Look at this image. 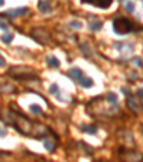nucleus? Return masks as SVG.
<instances>
[{"label": "nucleus", "mask_w": 143, "mask_h": 162, "mask_svg": "<svg viewBox=\"0 0 143 162\" xmlns=\"http://www.w3.org/2000/svg\"><path fill=\"white\" fill-rule=\"evenodd\" d=\"M4 65H6V60H4V59H3V56L0 55V66H4Z\"/></svg>", "instance_id": "393cba45"}, {"label": "nucleus", "mask_w": 143, "mask_h": 162, "mask_svg": "<svg viewBox=\"0 0 143 162\" xmlns=\"http://www.w3.org/2000/svg\"><path fill=\"white\" fill-rule=\"evenodd\" d=\"M0 92H3V93H12V92H14V87L10 86V85H0Z\"/></svg>", "instance_id": "dca6fc26"}, {"label": "nucleus", "mask_w": 143, "mask_h": 162, "mask_svg": "<svg viewBox=\"0 0 143 162\" xmlns=\"http://www.w3.org/2000/svg\"><path fill=\"white\" fill-rule=\"evenodd\" d=\"M32 38H33L37 43H40V44L50 43V35H49L44 29H42V27H36V29L32 30Z\"/></svg>", "instance_id": "20e7f679"}, {"label": "nucleus", "mask_w": 143, "mask_h": 162, "mask_svg": "<svg viewBox=\"0 0 143 162\" xmlns=\"http://www.w3.org/2000/svg\"><path fill=\"white\" fill-rule=\"evenodd\" d=\"M39 9L43 13H50L52 12V6H50V3L47 0H40L39 1Z\"/></svg>", "instance_id": "9d476101"}, {"label": "nucleus", "mask_w": 143, "mask_h": 162, "mask_svg": "<svg viewBox=\"0 0 143 162\" xmlns=\"http://www.w3.org/2000/svg\"><path fill=\"white\" fill-rule=\"evenodd\" d=\"M44 148H46L49 152H53L54 148H56V139H54V138H46V139H44Z\"/></svg>", "instance_id": "1a4fd4ad"}, {"label": "nucleus", "mask_w": 143, "mask_h": 162, "mask_svg": "<svg viewBox=\"0 0 143 162\" xmlns=\"http://www.w3.org/2000/svg\"><path fill=\"white\" fill-rule=\"evenodd\" d=\"M4 4V0H0V6H3Z\"/></svg>", "instance_id": "c85d7f7f"}, {"label": "nucleus", "mask_w": 143, "mask_h": 162, "mask_svg": "<svg viewBox=\"0 0 143 162\" xmlns=\"http://www.w3.org/2000/svg\"><path fill=\"white\" fill-rule=\"evenodd\" d=\"M133 62H135V65H139V66H142V60H140V59H135Z\"/></svg>", "instance_id": "a878e982"}, {"label": "nucleus", "mask_w": 143, "mask_h": 162, "mask_svg": "<svg viewBox=\"0 0 143 162\" xmlns=\"http://www.w3.org/2000/svg\"><path fill=\"white\" fill-rule=\"evenodd\" d=\"M0 135L4 136V135H6V131H4V129H0Z\"/></svg>", "instance_id": "cd10ccee"}, {"label": "nucleus", "mask_w": 143, "mask_h": 162, "mask_svg": "<svg viewBox=\"0 0 143 162\" xmlns=\"http://www.w3.org/2000/svg\"><path fill=\"white\" fill-rule=\"evenodd\" d=\"M106 99L109 100V103L112 105V106H117V96L114 95V93H107V96H106Z\"/></svg>", "instance_id": "4468645a"}, {"label": "nucleus", "mask_w": 143, "mask_h": 162, "mask_svg": "<svg viewBox=\"0 0 143 162\" xmlns=\"http://www.w3.org/2000/svg\"><path fill=\"white\" fill-rule=\"evenodd\" d=\"M30 111H32L33 113H36V115H42V112H43L42 108H40L39 105H32V106H30Z\"/></svg>", "instance_id": "aec40b11"}, {"label": "nucleus", "mask_w": 143, "mask_h": 162, "mask_svg": "<svg viewBox=\"0 0 143 162\" xmlns=\"http://www.w3.org/2000/svg\"><path fill=\"white\" fill-rule=\"evenodd\" d=\"M49 90H50V93H52V95H56V96H59V98H60V90H59V86H57L56 83H53V85L50 86V89H49ZM60 99H62V98H60Z\"/></svg>", "instance_id": "f3484780"}, {"label": "nucleus", "mask_w": 143, "mask_h": 162, "mask_svg": "<svg viewBox=\"0 0 143 162\" xmlns=\"http://www.w3.org/2000/svg\"><path fill=\"white\" fill-rule=\"evenodd\" d=\"M80 49H82V52H83L87 57H90V56H92V53L89 52V47H87V44H86V43H82V44H80Z\"/></svg>", "instance_id": "6ab92c4d"}, {"label": "nucleus", "mask_w": 143, "mask_h": 162, "mask_svg": "<svg viewBox=\"0 0 143 162\" xmlns=\"http://www.w3.org/2000/svg\"><path fill=\"white\" fill-rule=\"evenodd\" d=\"M46 62H47V65L52 66V68H59V66H60V62H59L57 57H54V56H47V57H46Z\"/></svg>", "instance_id": "f8f14e48"}, {"label": "nucleus", "mask_w": 143, "mask_h": 162, "mask_svg": "<svg viewBox=\"0 0 143 162\" xmlns=\"http://www.w3.org/2000/svg\"><path fill=\"white\" fill-rule=\"evenodd\" d=\"M27 12H29V9L27 7H19V9H13V10H7V12H4L3 13V16H6V17H19V16H25V14H27Z\"/></svg>", "instance_id": "423d86ee"}, {"label": "nucleus", "mask_w": 143, "mask_h": 162, "mask_svg": "<svg viewBox=\"0 0 143 162\" xmlns=\"http://www.w3.org/2000/svg\"><path fill=\"white\" fill-rule=\"evenodd\" d=\"M84 3H89V4H95L100 9H107L110 4H112V0H83Z\"/></svg>", "instance_id": "6e6552de"}, {"label": "nucleus", "mask_w": 143, "mask_h": 162, "mask_svg": "<svg viewBox=\"0 0 143 162\" xmlns=\"http://www.w3.org/2000/svg\"><path fill=\"white\" fill-rule=\"evenodd\" d=\"M7 27H9V26H7V25H6L4 22H1V20H0V29H3V30H6Z\"/></svg>", "instance_id": "b1692460"}, {"label": "nucleus", "mask_w": 143, "mask_h": 162, "mask_svg": "<svg viewBox=\"0 0 143 162\" xmlns=\"http://www.w3.org/2000/svg\"><path fill=\"white\" fill-rule=\"evenodd\" d=\"M113 30L116 35H126V33H130L133 30V23L126 19V17H119L113 22Z\"/></svg>", "instance_id": "f03ea898"}, {"label": "nucleus", "mask_w": 143, "mask_h": 162, "mask_svg": "<svg viewBox=\"0 0 143 162\" xmlns=\"http://www.w3.org/2000/svg\"><path fill=\"white\" fill-rule=\"evenodd\" d=\"M126 103H127V106L133 111V112H139L140 109H142V105H140V102L135 98V96H130V95H127V100H126Z\"/></svg>", "instance_id": "0eeeda50"}, {"label": "nucleus", "mask_w": 143, "mask_h": 162, "mask_svg": "<svg viewBox=\"0 0 143 162\" xmlns=\"http://www.w3.org/2000/svg\"><path fill=\"white\" fill-rule=\"evenodd\" d=\"M90 30H93V32H96V30H99V29H102V23L100 22H95V23H90Z\"/></svg>", "instance_id": "a211bd4d"}, {"label": "nucleus", "mask_w": 143, "mask_h": 162, "mask_svg": "<svg viewBox=\"0 0 143 162\" xmlns=\"http://www.w3.org/2000/svg\"><path fill=\"white\" fill-rule=\"evenodd\" d=\"M69 26H70V27H74V29H82V23H79V22H74V20L69 23Z\"/></svg>", "instance_id": "4be33fe9"}, {"label": "nucleus", "mask_w": 143, "mask_h": 162, "mask_svg": "<svg viewBox=\"0 0 143 162\" xmlns=\"http://www.w3.org/2000/svg\"><path fill=\"white\" fill-rule=\"evenodd\" d=\"M138 95H139V96H142V98H143V89H139V90H138Z\"/></svg>", "instance_id": "bb28decb"}, {"label": "nucleus", "mask_w": 143, "mask_h": 162, "mask_svg": "<svg viewBox=\"0 0 143 162\" xmlns=\"http://www.w3.org/2000/svg\"><path fill=\"white\" fill-rule=\"evenodd\" d=\"M1 40L4 42V43H10V42L13 40V35H10V33H7V35H4V36L1 38Z\"/></svg>", "instance_id": "412c9836"}, {"label": "nucleus", "mask_w": 143, "mask_h": 162, "mask_svg": "<svg viewBox=\"0 0 143 162\" xmlns=\"http://www.w3.org/2000/svg\"><path fill=\"white\" fill-rule=\"evenodd\" d=\"M69 76H70V78H73L74 81H79V79L83 76V72H82L80 69H77V68H73V69H70V70H69Z\"/></svg>", "instance_id": "9b49d317"}, {"label": "nucleus", "mask_w": 143, "mask_h": 162, "mask_svg": "<svg viewBox=\"0 0 143 162\" xmlns=\"http://www.w3.org/2000/svg\"><path fill=\"white\" fill-rule=\"evenodd\" d=\"M122 159L123 162H142L143 161V154L138 151H120Z\"/></svg>", "instance_id": "39448f33"}, {"label": "nucleus", "mask_w": 143, "mask_h": 162, "mask_svg": "<svg viewBox=\"0 0 143 162\" xmlns=\"http://www.w3.org/2000/svg\"><path fill=\"white\" fill-rule=\"evenodd\" d=\"M9 121L12 122V125L22 133V135H32V131H33V123L29 121L26 116H23L22 113L19 112H14V111H10L9 113Z\"/></svg>", "instance_id": "f257e3e1"}, {"label": "nucleus", "mask_w": 143, "mask_h": 162, "mask_svg": "<svg viewBox=\"0 0 143 162\" xmlns=\"http://www.w3.org/2000/svg\"><path fill=\"white\" fill-rule=\"evenodd\" d=\"M126 10L132 13V12L135 10V4H133V3H130V1H129V3H126Z\"/></svg>", "instance_id": "5701e85b"}, {"label": "nucleus", "mask_w": 143, "mask_h": 162, "mask_svg": "<svg viewBox=\"0 0 143 162\" xmlns=\"http://www.w3.org/2000/svg\"><path fill=\"white\" fill-rule=\"evenodd\" d=\"M80 129H82L83 132H87V133H96V132H97L96 126H92V125H83Z\"/></svg>", "instance_id": "2eb2a0df"}, {"label": "nucleus", "mask_w": 143, "mask_h": 162, "mask_svg": "<svg viewBox=\"0 0 143 162\" xmlns=\"http://www.w3.org/2000/svg\"><path fill=\"white\" fill-rule=\"evenodd\" d=\"M77 82H79L83 87H90V86L93 85V81H92L90 78H84V76H82V78H80Z\"/></svg>", "instance_id": "ddd939ff"}, {"label": "nucleus", "mask_w": 143, "mask_h": 162, "mask_svg": "<svg viewBox=\"0 0 143 162\" xmlns=\"http://www.w3.org/2000/svg\"><path fill=\"white\" fill-rule=\"evenodd\" d=\"M7 75L13 76V78H17V79H27V78L35 76V72L30 68H12L7 72Z\"/></svg>", "instance_id": "7ed1b4c3"}]
</instances>
